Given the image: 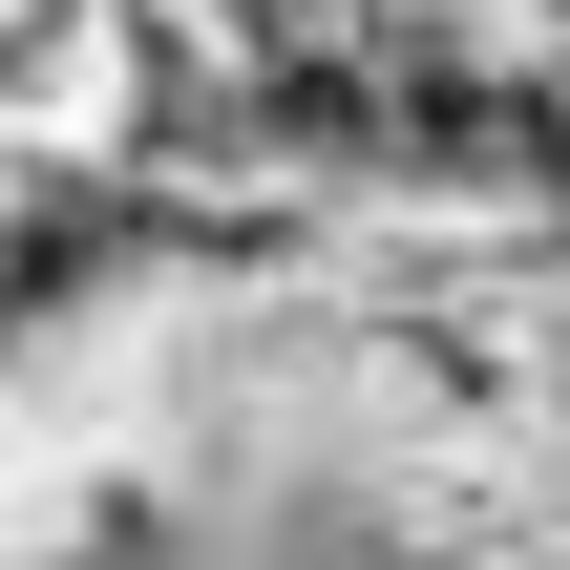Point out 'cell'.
<instances>
[{"mask_svg":"<svg viewBox=\"0 0 570 570\" xmlns=\"http://www.w3.org/2000/svg\"><path fill=\"white\" fill-rule=\"evenodd\" d=\"M127 127V0H0V148H106Z\"/></svg>","mask_w":570,"mask_h":570,"instance_id":"6da1fadb","label":"cell"}]
</instances>
